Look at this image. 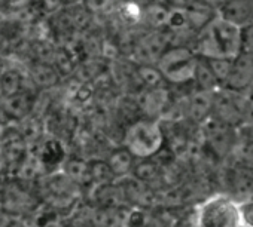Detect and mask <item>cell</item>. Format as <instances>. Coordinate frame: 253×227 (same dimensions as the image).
<instances>
[{"label": "cell", "mask_w": 253, "mask_h": 227, "mask_svg": "<svg viewBox=\"0 0 253 227\" xmlns=\"http://www.w3.org/2000/svg\"><path fill=\"white\" fill-rule=\"evenodd\" d=\"M240 45L241 54L253 57V20L246 26L240 27Z\"/></svg>", "instance_id": "8"}, {"label": "cell", "mask_w": 253, "mask_h": 227, "mask_svg": "<svg viewBox=\"0 0 253 227\" xmlns=\"http://www.w3.org/2000/svg\"><path fill=\"white\" fill-rule=\"evenodd\" d=\"M18 2V0H0V3H17Z\"/></svg>", "instance_id": "12"}, {"label": "cell", "mask_w": 253, "mask_h": 227, "mask_svg": "<svg viewBox=\"0 0 253 227\" xmlns=\"http://www.w3.org/2000/svg\"><path fill=\"white\" fill-rule=\"evenodd\" d=\"M217 15L238 29L253 20V0H213Z\"/></svg>", "instance_id": "7"}, {"label": "cell", "mask_w": 253, "mask_h": 227, "mask_svg": "<svg viewBox=\"0 0 253 227\" xmlns=\"http://www.w3.org/2000/svg\"><path fill=\"white\" fill-rule=\"evenodd\" d=\"M198 55L191 46L170 45L158 58L157 70L163 79L173 85L192 83Z\"/></svg>", "instance_id": "2"}, {"label": "cell", "mask_w": 253, "mask_h": 227, "mask_svg": "<svg viewBox=\"0 0 253 227\" xmlns=\"http://www.w3.org/2000/svg\"><path fill=\"white\" fill-rule=\"evenodd\" d=\"M237 227H244V226H243V224H240V226H237Z\"/></svg>", "instance_id": "14"}, {"label": "cell", "mask_w": 253, "mask_h": 227, "mask_svg": "<svg viewBox=\"0 0 253 227\" xmlns=\"http://www.w3.org/2000/svg\"><path fill=\"white\" fill-rule=\"evenodd\" d=\"M192 49L203 58L232 60L241 54L240 29L217 15L197 34Z\"/></svg>", "instance_id": "1"}, {"label": "cell", "mask_w": 253, "mask_h": 227, "mask_svg": "<svg viewBox=\"0 0 253 227\" xmlns=\"http://www.w3.org/2000/svg\"><path fill=\"white\" fill-rule=\"evenodd\" d=\"M244 125H253V95H247Z\"/></svg>", "instance_id": "11"}, {"label": "cell", "mask_w": 253, "mask_h": 227, "mask_svg": "<svg viewBox=\"0 0 253 227\" xmlns=\"http://www.w3.org/2000/svg\"><path fill=\"white\" fill-rule=\"evenodd\" d=\"M249 95H253V83H252V86H250V91H249Z\"/></svg>", "instance_id": "13"}, {"label": "cell", "mask_w": 253, "mask_h": 227, "mask_svg": "<svg viewBox=\"0 0 253 227\" xmlns=\"http://www.w3.org/2000/svg\"><path fill=\"white\" fill-rule=\"evenodd\" d=\"M246 104L247 95L220 88L213 92L209 119L223 127L238 130L241 125H244Z\"/></svg>", "instance_id": "5"}, {"label": "cell", "mask_w": 253, "mask_h": 227, "mask_svg": "<svg viewBox=\"0 0 253 227\" xmlns=\"http://www.w3.org/2000/svg\"><path fill=\"white\" fill-rule=\"evenodd\" d=\"M252 83H253V57L240 54L235 58H232L231 68L228 71L226 80L222 88L249 95Z\"/></svg>", "instance_id": "6"}, {"label": "cell", "mask_w": 253, "mask_h": 227, "mask_svg": "<svg viewBox=\"0 0 253 227\" xmlns=\"http://www.w3.org/2000/svg\"><path fill=\"white\" fill-rule=\"evenodd\" d=\"M240 211V223L244 227H253V197H247L246 200L238 203Z\"/></svg>", "instance_id": "9"}, {"label": "cell", "mask_w": 253, "mask_h": 227, "mask_svg": "<svg viewBox=\"0 0 253 227\" xmlns=\"http://www.w3.org/2000/svg\"><path fill=\"white\" fill-rule=\"evenodd\" d=\"M194 223L195 227H237L241 224L238 203L226 195L213 196L198 206Z\"/></svg>", "instance_id": "4"}, {"label": "cell", "mask_w": 253, "mask_h": 227, "mask_svg": "<svg viewBox=\"0 0 253 227\" xmlns=\"http://www.w3.org/2000/svg\"><path fill=\"white\" fill-rule=\"evenodd\" d=\"M164 144V134L160 124L154 119L134 122L125 132L124 146L133 158L148 159L157 155Z\"/></svg>", "instance_id": "3"}, {"label": "cell", "mask_w": 253, "mask_h": 227, "mask_svg": "<svg viewBox=\"0 0 253 227\" xmlns=\"http://www.w3.org/2000/svg\"><path fill=\"white\" fill-rule=\"evenodd\" d=\"M237 143L238 146L253 149V125H241L237 130Z\"/></svg>", "instance_id": "10"}]
</instances>
